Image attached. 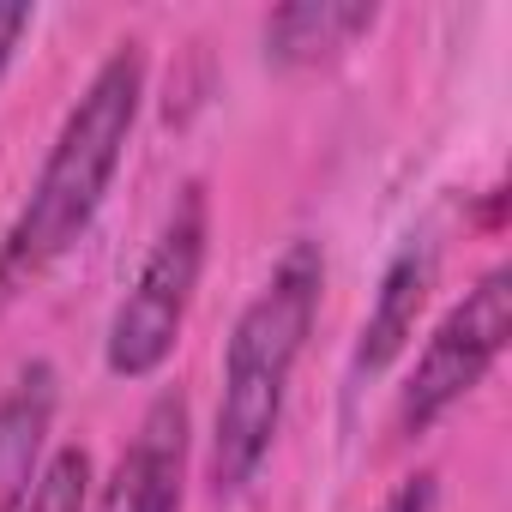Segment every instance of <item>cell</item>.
Returning a JSON list of instances; mask_svg holds the SVG:
<instances>
[{"label": "cell", "instance_id": "5b68a950", "mask_svg": "<svg viewBox=\"0 0 512 512\" xmlns=\"http://www.w3.org/2000/svg\"><path fill=\"white\" fill-rule=\"evenodd\" d=\"M187 458H193V416H187V398L169 386L139 416L109 482L91 488V512H181Z\"/></svg>", "mask_w": 512, "mask_h": 512}, {"label": "cell", "instance_id": "3957f363", "mask_svg": "<svg viewBox=\"0 0 512 512\" xmlns=\"http://www.w3.org/2000/svg\"><path fill=\"white\" fill-rule=\"evenodd\" d=\"M205 253H211V193H205V181H187L175 193L151 253L139 260L127 296L109 314L103 368L115 380H151L175 356L181 326L199 296V278H205Z\"/></svg>", "mask_w": 512, "mask_h": 512}, {"label": "cell", "instance_id": "7a4b0ae2", "mask_svg": "<svg viewBox=\"0 0 512 512\" xmlns=\"http://www.w3.org/2000/svg\"><path fill=\"white\" fill-rule=\"evenodd\" d=\"M320 296H326L320 241H290L284 260L272 266V278L241 308V320L223 344L217 422H211V452H205V476L217 494H241L266 470L278 428H284L296 362H302L314 320H320Z\"/></svg>", "mask_w": 512, "mask_h": 512}, {"label": "cell", "instance_id": "277c9868", "mask_svg": "<svg viewBox=\"0 0 512 512\" xmlns=\"http://www.w3.org/2000/svg\"><path fill=\"white\" fill-rule=\"evenodd\" d=\"M506 338H512V272L488 266L464 290V302L434 326V338L422 344L410 380L398 386L392 428L398 434H428L452 404H464L488 380V368L500 362Z\"/></svg>", "mask_w": 512, "mask_h": 512}, {"label": "cell", "instance_id": "ba28073f", "mask_svg": "<svg viewBox=\"0 0 512 512\" xmlns=\"http://www.w3.org/2000/svg\"><path fill=\"white\" fill-rule=\"evenodd\" d=\"M380 25V7L368 0H290L266 19V61L272 67H320L344 55L356 37Z\"/></svg>", "mask_w": 512, "mask_h": 512}, {"label": "cell", "instance_id": "8fae6325", "mask_svg": "<svg viewBox=\"0 0 512 512\" xmlns=\"http://www.w3.org/2000/svg\"><path fill=\"white\" fill-rule=\"evenodd\" d=\"M31 25H37V13L31 7H0V79H7V67H13V55H19V43L31 37Z\"/></svg>", "mask_w": 512, "mask_h": 512}, {"label": "cell", "instance_id": "6da1fadb", "mask_svg": "<svg viewBox=\"0 0 512 512\" xmlns=\"http://www.w3.org/2000/svg\"><path fill=\"white\" fill-rule=\"evenodd\" d=\"M145 43H115V55L91 73V85L79 91V103L67 109L19 217L0 235V308L13 296H25L49 266H61L79 247V235L97 223L133 127H139V103H145Z\"/></svg>", "mask_w": 512, "mask_h": 512}, {"label": "cell", "instance_id": "52a82bcc", "mask_svg": "<svg viewBox=\"0 0 512 512\" xmlns=\"http://www.w3.org/2000/svg\"><path fill=\"white\" fill-rule=\"evenodd\" d=\"M434 272H440V241H434L428 229L410 235L392 260H386L380 290H374V308H368L362 338H356V356H350V374H356V380H374V374H386V368L404 356V344L416 338V320H422V308H428Z\"/></svg>", "mask_w": 512, "mask_h": 512}, {"label": "cell", "instance_id": "30bf717a", "mask_svg": "<svg viewBox=\"0 0 512 512\" xmlns=\"http://www.w3.org/2000/svg\"><path fill=\"white\" fill-rule=\"evenodd\" d=\"M434 506H440V476H434V470H416V476H404L374 512H434Z\"/></svg>", "mask_w": 512, "mask_h": 512}, {"label": "cell", "instance_id": "9c48e42d", "mask_svg": "<svg viewBox=\"0 0 512 512\" xmlns=\"http://www.w3.org/2000/svg\"><path fill=\"white\" fill-rule=\"evenodd\" d=\"M25 512H91V452L85 446H61L31 494Z\"/></svg>", "mask_w": 512, "mask_h": 512}, {"label": "cell", "instance_id": "8992f818", "mask_svg": "<svg viewBox=\"0 0 512 512\" xmlns=\"http://www.w3.org/2000/svg\"><path fill=\"white\" fill-rule=\"evenodd\" d=\"M61 410V374L49 362H25L0 386V512H25L43 470H49V434Z\"/></svg>", "mask_w": 512, "mask_h": 512}]
</instances>
